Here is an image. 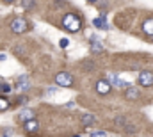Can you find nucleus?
Wrapping results in <instances>:
<instances>
[{
    "instance_id": "obj_1",
    "label": "nucleus",
    "mask_w": 153,
    "mask_h": 137,
    "mask_svg": "<svg viewBox=\"0 0 153 137\" xmlns=\"http://www.w3.org/2000/svg\"><path fill=\"white\" fill-rule=\"evenodd\" d=\"M62 27H64L66 31H70V32H78L80 27H82V22H80V18H78L76 14L68 13V14L62 18Z\"/></svg>"
},
{
    "instance_id": "obj_2",
    "label": "nucleus",
    "mask_w": 153,
    "mask_h": 137,
    "mask_svg": "<svg viewBox=\"0 0 153 137\" xmlns=\"http://www.w3.org/2000/svg\"><path fill=\"white\" fill-rule=\"evenodd\" d=\"M30 27H29V22L25 20V18H14L13 22H11V32L13 34H23V32H27Z\"/></svg>"
},
{
    "instance_id": "obj_3",
    "label": "nucleus",
    "mask_w": 153,
    "mask_h": 137,
    "mask_svg": "<svg viewBox=\"0 0 153 137\" xmlns=\"http://www.w3.org/2000/svg\"><path fill=\"white\" fill-rule=\"evenodd\" d=\"M55 84L61 87H71L73 86V75L68 71H61L55 75Z\"/></svg>"
},
{
    "instance_id": "obj_4",
    "label": "nucleus",
    "mask_w": 153,
    "mask_h": 137,
    "mask_svg": "<svg viewBox=\"0 0 153 137\" xmlns=\"http://www.w3.org/2000/svg\"><path fill=\"white\" fill-rule=\"evenodd\" d=\"M137 82H139L143 87H152L153 86V73L152 71H148V69L141 71L139 77H137Z\"/></svg>"
},
{
    "instance_id": "obj_5",
    "label": "nucleus",
    "mask_w": 153,
    "mask_h": 137,
    "mask_svg": "<svg viewBox=\"0 0 153 137\" xmlns=\"http://www.w3.org/2000/svg\"><path fill=\"white\" fill-rule=\"evenodd\" d=\"M23 130L27 132V134H36L39 130V123L32 118V119H27V121H23Z\"/></svg>"
},
{
    "instance_id": "obj_6",
    "label": "nucleus",
    "mask_w": 153,
    "mask_h": 137,
    "mask_svg": "<svg viewBox=\"0 0 153 137\" xmlns=\"http://www.w3.org/2000/svg\"><path fill=\"white\" fill-rule=\"evenodd\" d=\"M111 89H112V84H111L109 80H98V82H96V91H98L100 95H109Z\"/></svg>"
},
{
    "instance_id": "obj_7",
    "label": "nucleus",
    "mask_w": 153,
    "mask_h": 137,
    "mask_svg": "<svg viewBox=\"0 0 153 137\" xmlns=\"http://www.w3.org/2000/svg\"><path fill=\"white\" fill-rule=\"evenodd\" d=\"M139 96H141V93H139L137 87H128V89L125 91V98H126V100H137Z\"/></svg>"
},
{
    "instance_id": "obj_8",
    "label": "nucleus",
    "mask_w": 153,
    "mask_h": 137,
    "mask_svg": "<svg viewBox=\"0 0 153 137\" xmlns=\"http://www.w3.org/2000/svg\"><path fill=\"white\" fill-rule=\"evenodd\" d=\"M93 25H94V27H98V29H103V31H107V29H109V23L105 22V14H102L100 18H94V20H93Z\"/></svg>"
},
{
    "instance_id": "obj_9",
    "label": "nucleus",
    "mask_w": 153,
    "mask_h": 137,
    "mask_svg": "<svg viewBox=\"0 0 153 137\" xmlns=\"http://www.w3.org/2000/svg\"><path fill=\"white\" fill-rule=\"evenodd\" d=\"M143 32L146 36H153V18L146 20V22L143 23Z\"/></svg>"
},
{
    "instance_id": "obj_10",
    "label": "nucleus",
    "mask_w": 153,
    "mask_h": 137,
    "mask_svg": "<svg viewBox=\"0 0 153 137\" xmlns=\"http://www.w3.org/2000/svg\"><path fill=\"white\" fill-rule=\"evenodd\" d=\"M29 87H30V84H29V77H20V78H18V89L25 91V89H29Z\"/></svg>"
},
{
    "instance_id": "obj_11",
    "label": "nucleus",
    "mask_w": 153,
    "mask_h": 137,
    "mask_svg": "<svg viewBox=\"0 0 153 137\" xmlns=\"http://www.w3.org/2000/svg\"><path fill=\"white\" fill-rule=\"evenodd\" d=\"M32 118H34V110H30V109H25V110H22V112H20V119H22V121L32 119Z\"/></svg>"
},
{
    "instance_id": "obj_12",
    "label": "nucleus",
    "mask_w": 153,
    "mask_h": 137,
    "mask_svg": "<svg viewBox=\"0 0 153 137\" xmlns=\"http://www.w3.org/2000/svg\"><path fill=\"white\" fill-rule=\"evenodd\" d=\"M94 123V116L93 114H85V116H82V125L84 127H91Z\"/></svg>"
},
{
    "instance_id": "obj_13",
    "label": "nucleus",
    "mask_w": 153,
    "mask_h": 137,
    "mask_svg": "<svg viewBox=\"0 0 153 137\" xmlns=\"http://www.w3.org/2000/svg\"><path fill=\"white\" fill-rule=\"evenodd\" d=\"M91 50H93V52H102V50H103V46H102V43H100L98 39H94V37H93V39H91Z\"/></svg>"
},
{
    "instance_id": "obj_14",
    "label": "nucleus",
    "mask_w": 153,
    "mask_h": 137,
    "mask_svg": "<svg viewBox=\"0 0 153 137\" xmlns=\"http://www.w3.org/2000/svg\"><path fill=\"white\" fill-rule=\"evenodd\" d=\"M22 5H23L25 9H34V7H36V2H34V0H22Z\"/></svg>"
},
{
    "instance_id": "obj_15",
    "label": "nucleus",
    "mask_w": 153,
    "mask_h": 137,
    "mask_svg": "<svg viewBox=\"0 0 153 137\" xmlns=\"http://www.w3.org/2000/svg\"><path fill=\"white\" fill-rule=\"evenodd\" d=\"M5 109H9V100L5 96H0V110H5Z\"/></svg>"
},
{
    "instance_id": "obj_16",
    "label": "nucleus",
    "mask_w": 153,
    "mask_h": 137,
    "mask_svg": "<svg viewBox=\"0 0 153 137\" xmlns=\"http://www.w3.org/2000/svg\"><path fill=\"white\" fill-rule=\"evenodd\" d=\"M11 91V86L9 84H2L0 82V93H9Z\"/></svg>"
},
{
    "instance_id": "obj_17",
    "label": "nucleus",
    "mask_w": 153,
    "mask_h": 137,
    "mask_svg": "<svg viewBox=\"0 0 153 137\" xmlns=\"http://www.w3.org/2000/svg\"><path fill=\"white\" fill-rule=\"evenodd\" d=\"M59 45H61V48H66V46H68V45H70V39H68V37H62V39H61V43H59Z\"/></svg>"
},
{
    "instance_id": "obj_18",
    "label": "nucleus",
    "mask_w": 153,
    "mask_h": 137,
    "mask_svg": "<svg viewBox=\"0 0 153 137\" xmlns=\"http://www.w3.org/2000/svg\"><path fill=\"white\" fill-rule=\"evenodd\" d=\"M91 134H93V136H107L103 130H94V132H91Z\"/></svg>"
},
{
    "instance_id": "obj_19",
    "label": "nucleus",
    "mask_w": 153,
    "mask_h": 137,
    "mask_svg": "<svg viewBox=\"0 0 153 137\" xmlns=\"http://www.w3.org/2000/svg\"><path fill=\"white\" fill-rule=\"evenodd\" d=\"M2 2H5V4H13L14 0H2Z\"/></svg>"
},
{
    "instance_id": "obj_20",
    "label": "nucleus",
    "mask_w": 153,
    "mask_h": 137,
    "mask_svg": "<svg viewBox=\"0 0 153 137\" xmlns=\"http://www.w3.org/2000/svg\"><path fill=\"white\" fill-rule=\"evenodd\" d=\"M4 59H5V55H4V54H0V61H4Z\"/></svg>"
},
{
    "instance_id": "obj_21",
    "label": "nucleus",
    "mask_w": 153,
    "mask_h": 137,
    "mask_svg": "<svg viewBox=\"0 0 153 137\" xmlns=\"http://www.w3.org/2000/svg\"><path fill=\"white\" fill-rule=\"evenodd\" d=\"M89 2H94V0H89Z\"/></svg>"
}]
</instances>
